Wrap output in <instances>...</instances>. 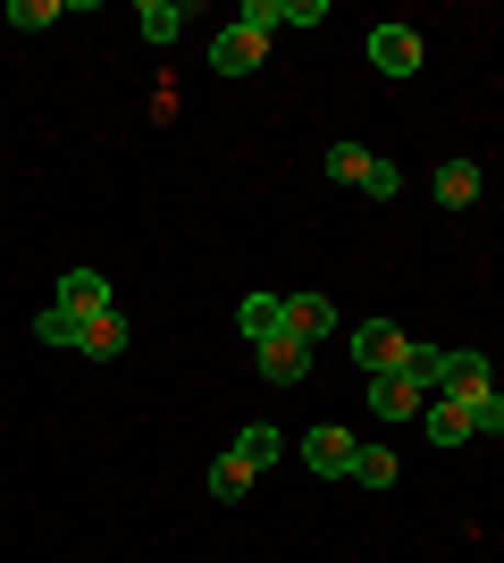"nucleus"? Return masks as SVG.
<instances>
[{"label":"nucleus","mask_w":504,"mask_h":563,"mask_svg":"<svg viewBox=\"0 0 504 563\" xmlns=\"http://www.w3.org/2000/svg\"><path fill=\"white\" fill-rule=\"evenodd\" d=\"M244 488H253V471H244L236 454H219V463H211V496H219V505H236Z\"/></svg>","instance_id":"nucleus-19"},{"label":"nucleus","mask_w":504,"mask_h":563,"mask_svg":"<svg viewBox=\"0 0 504 563\" xmlns=\"http://www.w3.org/2000/svg\"><path fill=\"white\" fill-rule=\"evenodd\" d=\"M370 168H379V152H361V143H336V152H328L336 186H370Z\"/></svg>","instance_id":"nucleus-16"},{"label":"nucleus","mask_w":504,"mask_h":563,"mask_svg":"<svg viewBox=\"0 0 504 563\" xmlns=\"http://www.w3.org/2000/svg\"><path fill=\"white\" fill-rule=\"evenodd\" d=\"M421 421H429V438H437V446H462V438H471V404L429 396V412H421Z\"/></svg>","instance_id":"nucleus-12"},{"label":"nucleus","mask_w":504,"mask_h":563,"mask_svg":"<svg viewBox=\"0 0 504 563\" xmlns=\"http://www.w3.org/2000/svg\"><path fill=\"white\" fill-rule=\"evenodd\" d=\"M34 336H43L51 353H85V336H93V320H85V311H68V303H51L43 320H34Z\"/></svg>","instance_id":"nucleus-8"},{"label":"nucleus","mask_w":504,"mask_h":563,"mask_svg":"<svg viewBox=\"0 0 504 563\" xmlns=\"http://www.w3.org/2000/svg\"><path fill=\"white\" fill-rule=\"evenodd\" d=\"M59 303L101 320V311H110V278H101V269H68V278H59Z\"/></svg>","instance_id":"nucleus-10"},{"label":"nucleus","mask_w":504,"mask_h":563,"mask_svg":"<svg viewBox=\"0 0 504 563\" xmlns=\"http://www.w3.org/2000/svg\"><path fill=\"white\" fill-rule=\"evenodd\" d=\"M303 463H312L320 479H345V471H354V429H328V421H320L312 438H303Z\"/></svg>","instance_id":"nucleus-5"},{"label":"nucleus","mask_w":504,"mask_h":563,"mask_svg":"<svg viewBox=\"0 0 504 563\" xmlns=\"http://www.w3.org/2000/svg\"><path fill=\"white\" fill-rule=\"evenodd\" d=\"M345 479H361V488H395V454L387 446H354V471Z\"/></svg>","instance_id":"nucleus-17"},{"label":"nucleus","mask_w":504,"mask_h":563,"mask_svg":"<svg viewBox=\"0 0 504 563\" xmlns=\"http://www.w3.org/2000/svg\"><path fill=\"white\" fill-rule=\"evenodd\" d=\"M504 429V396L488 387V396H471V438H496Z\"/></svg>","instance_id":"nucleus-21"},{"label":"nucleus","mask_w":504,"mask_h":563,"mask_svg":"<svg viewBox=\"0 0 504 563\" xmlns=\"http://www.w3.org/2000/svg\"><path fill=\"white\" fill-rule=\"evenodd\" d=\"M328 329H336V303H328V295H287V336H294V345H320Z\"/></svg>","instance_id":"nucleus-6"},{"label":"nucleus","mask_w":504,"mask_h":563,"mask_svg":"<svg viewBox=\"0 0 504 563\" xmlns=\"http://www.w3.org/2000/svg\"><path fill=\"white\" fill-rule=\"evenodd\" d=\"M404 378L421 387V396H446V345H412L404 353Z\"/></svg>","instance_id":"nucleus-14"},{"label":"nucleus","mask_w":504,"mask_h":563,"mask_svg":"<svg viewBox=\"0 0 504 563\" xmlns=\"http://www.w3.org/2000/svg\"><path fill=\"white\" fill-rule=\"evenodd\" d=\"M236 329L253 336V353H261V345H287V295H244V303H236Z\"/></svg>","instance_id":"nucleus-3"},{"label":"nucleus","mask_w":504,"mask_h":563,"mask_svg":"<svg viewBox=\"0 0 504 563\" xmlns=\"http://www.w3.org/2000/svg\"><path fill=\"white\" fill-rule=\"evenodd\" d=\"M429 194L446 202V211H462V202H480V161H437Z\"/></svg>","instance_id":"nucleus-9"},{"label":"nucleus","mask_w":504,"mask_h":563,"mask_svg":"<svg viewBox=\"0 0 504 563\" xmlns=\"http://www.w3.org/2000/svg\"><path fill=\"white\" fill-rule=\"evenodd\" d=\"M85 353H126V320H119V311H101V320H93V336H85Z\"/></svg>","instance_id":"nucleus-20"},{"label":"nucleus","mask_w":504,"mask_h":563,"mask_svg":"<svg viewBox=\"0 0 504 563\" xmlns=\"http://www.w3.org/2000/svg\"><path fill=\"white\" fill-rule=\"evenodd\" d=\"M135 25H144L152 43H177V25H186V9H177V0H144V9H135Z\"/></svg>","instance_id":"nucleus-18"},{"label":"nucleus","mask_w":504,"mask_h":563,"mask_svg":"<svg viewBox=\"0 0 504 563\" xmlns=\"http://www.w3.org/2000/svg\"><path fill=\"white\" fill-rule=\"evenodd\" d=\"M404 353H412V336L395 329V320H361L354 329V362L370 378H404Z\"/></svg>","instance_id":"nucleus-1"},{"label":"nucleus","mask_w":504,"mask_h":563,"mask_svg":"<svg viewBox=\"0 0 504 563\" xmlns=\"http://www.w3.org/2000/svg\"><path fill=\"white\" fill-rule=\"evenodd\" d=\"M303 371H312V345H294V336H287V345H261V378H269V387H294Z\"/></svg>","instance_id":"nucleus-13"},{"label":"nucleus","mask_w":504,"mask_h":563,"mask_svg":"<svg viewBox=\"0 0 504 563\" xmlns=\"http://www.w3.org/2000/svg\"><path fill=\"white\" fill-rule=\"evenodd\" d=\"M227 454H236L244 471H269V463H278V454H287V438H278V429H244V438H236V446H227Z\"/></svg>","instance_id":"nucleus-15"},{"label":"nucleus","mask_w":504,"mask_h":563,"mask_svg":"<svg viewBox=\"0 0 504 563\" xmlns=\"http://www.w3.org/2000/svg\"><path fill=\"white\" fill-rule=\"evenodd\" d=\"M395 186H404V177H395V161H379V168H370V186H361V194H370V202H395Z\"/></svg>","instance_id":"nucleus-23"},{"label":"nucleus","mask_w":504,"mask_h":563,"mask_svg":"<svg viewBox=\"0 0 504 563\" xmlns=\"http://www.w3.org/2000/svg\"><path fill=\"white\" fill-rule=\"evenodd\" d=\"M446 396L455 404L488 396V353H446Z\"/></svg>","instance_id":"nucleus-11"},{"label":"nucleus","mask_w":504,"mask_h":563,"mask_svg":"<svg viewBox=\"0 0 504 563\" xmlns=\"http://www.w3.org/2000/svg\"><path fill=\"white\" fill-rule=\"evenodd\" d=\"M370 412H379V421H421L429 396H421L412 378H370Z\"/></svg>","instance_id":"nucleus-7"},{"label":"nucleus","mask_w":504,"mask_h":563,"mask_svg":"<svg viewBox=\"0 0 504 563\" xmlns=\"http://www.w3.org/2000/svg\"><path fill=\"white\" fill-rule=\"evenodd\" d=\"M370 68L379 76H412L421 68V34H412V25H379V34H370Z\"/></svg>","instance_id":"nucleus-4"},{"label":"nucleus","mask_w":504,"mask_h":563,"mask_svg":"<svg viewBox=\"0 0 504 563\" xmlns=\"http://www.w3.org/2000/svg\"><path fill=\"white\" fill-rule=\"evenodd\" d=\"M51 18H59V9H51V0H9V25H25V34H43Z\"/></svg>","instance_id":"nucleus-22"},{"label":"nucleus","mask_w":504,"mask_h":563,"mask_svg":"<svg viewBox=\"0 0 504 563\" xmlns=\"http://www.w3.org/2000/svg\"><path fill=\"white\" fill-rule=\"evenodd\" d=\"M261 59H269V34H261V25H244V18L211 43V68H219V76H253Z\"/></svg>","instance_id":"nucleus-2"}]
</instances>
